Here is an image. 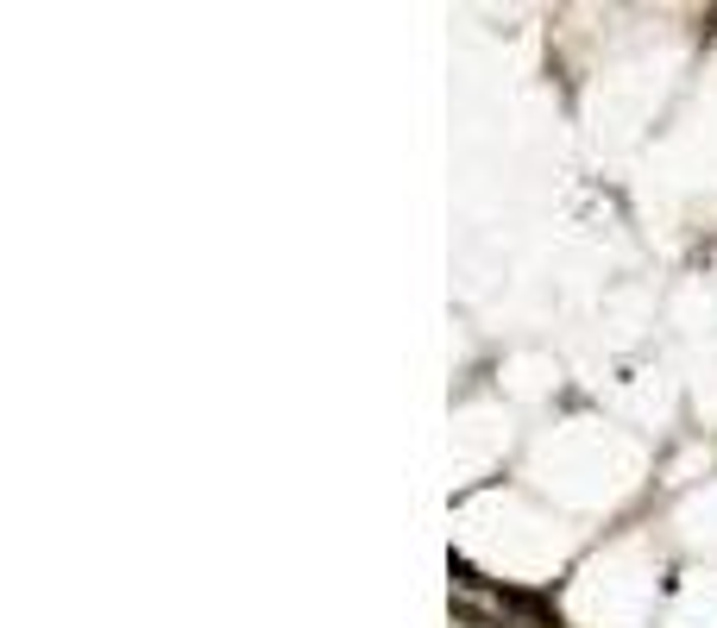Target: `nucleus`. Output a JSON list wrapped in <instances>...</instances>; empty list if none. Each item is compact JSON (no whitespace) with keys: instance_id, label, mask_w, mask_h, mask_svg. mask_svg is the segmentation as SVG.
I'll use <instances>...</instances> for the list:
<instances>
[]
</instances>
